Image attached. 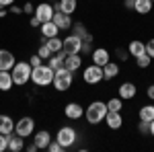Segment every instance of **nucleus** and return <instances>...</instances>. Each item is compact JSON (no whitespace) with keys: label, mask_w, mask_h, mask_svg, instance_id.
<instances>
[{"label":"nucleus","mask_w":154,"mask_h":152,"mask_svg":"<svg viewBox=\"0 0 154 152\" xmlns=\"http://www.w3.org/2000/svg\"><path fill=\"white\" fill-rule=\"evenodd\" d=\"M107 111H109V109H107V103H103V101H93L91 105L86 107L84 117H86V121H88L91 126H97V123L105 121Z\"/></svg>","instance_id":"1"},{"label":"nucleus","mask_w":154,"mask_h":152,"mask_svg":"<svg viewBox=\"0 0 154 152\" xmlns=\"http://www.w3.org/2000/svg\"><path fill=\"white\" fill-rule=\"evenodd\" d=\"M31 64L29 62H14V66H12V82L17 84V86H23V84H27V82L31 80Z\"/></svg>","instance_id":"2"},{"label":"nucleus","mask_w":154,"mask_h":152,"mask_svg":"<svg viewBox=\"0 0 154 152\" xmlns=\"http://www.w3.org/2000/svg\"><path fill=\"white\" fill-rule=\"evenodd\" d=\"M31 80L37 86H49L54 82V70L49 66H43V64L41 66H35L31 70Z\"/></svg>","instance_id":"3"},{"label":"nucleus","mask_w":154,"mask_h":152,"mask_svg":"<svg viewBox=\"0 0 154 152\" xmlns=\"http://www.w3.org/2000/svg\"><path fill=\"white\" fill-rule=\"evenodd\" d=\"M72 72L70 70H66V68H60V70L54 72V88L56 91H60V93H64V91H68L72 86Z\"/></svg>","instance_id":"4"},{"label":"nucleus","mask_w":154,"mask_h":152,"mask_svg":"<svg viewBox=\"0 0 154 152\" xmlns=\"http://www.w3.org/2000/svg\"><path fill=\"white\" fill-rule=\"evenodd\" d=\"M78 138V134H76V129L70 128V126H66V128H60L58 134H56V140L62 144V148H70L72 144L76 142Z\"/></svg>","instance_id":"5"},{"label":"nucleus","mask_w":154,"mask_h":152,"mask_svg":"<svg viewBox=\"0 0 154 152\" xmlns=\"http://www.w3.org/2000/svg\"><path fill=\"white\" fill-rule=\"evenodd\" d=\"M82 78H84V82H86V84H99L101 80H105V78H103V66L91 64L88 68H84Z\"/></svg>","instance_id":"6"},{"label":"nucleus","mask_w":154,"mask_h":152,"mask_svg":"<svg viewBox=\"0 0 154 152\" xmlns=\"http://www.w3.org/2000/svg\"><path fill=\"white\" fill-rule=\"evenodd\" d=\"M33 129H35V119L33 117H21L19 121H17V126H14V132L19 134V136H33Z\"/></svg>","instance_id":"7"},{"label":"nucleus","mask_w":154,"mask_h":152,"mask_svg":"<svg viewBox=\"0 0 154 152\" xmlns=\"http://www.w3.org/2000/svg\"><path fill=\"white\" fill-rule=\"evenodd\" d=\"M62 49H64V54H66V56H70V54H80V49H82V39H80V37H76V35L66 37Z\"/></svg>","instance_id":"8"},{"label":"nucleus","mask_w":154,"mask_h":152,"mask_svg":"<svg viewBox=\"0 0 154 152\" xmlns=\"http://www.w3.org/2000/svg\"><path fill=\"white\" fill-rule=\"evenodd\" d=\"M54 6H51V2H43V4H37L35 6V17L41 21V23H48L54 19Z\"/></svg>","instance_id":"9"},{"label":"nucleus","mask_w":154,"mask_h":152,"mask_svg":"<svg viewBox=\"0 0 154 152\" xmlns=\"http://www.w3.org/2000/svg\"><path fill=\"white\" fill-rule=\"evenodd\" d=\"M54 23H56V27H58L60 31H66V29H70L72 27V19L70 14H66V12H54V19H51Z\"/></svg>","instance_id":"10"},{"label":"nucleus","mask_w":154,"mask_h":152,"mask_svg":"<svg viewBox=\"0 0 154 152\" xmlns=\"http://www.w3.org/2000/svg\"><path fill=\"white\" fill-rule=\"evenodd\" d=\"M49 142H51V136H49L48 129H39V132H35V136H33V144H35L39 150L48 148Z\"/></svg>","instance_id":"11"},{"label":"nucleus","mask_w":154,"mask_h":152,"mask_svg":"<svg viewBox=\"0 0 154 152\" xmlns=\"http://www.w3.org/2000/svg\"><path fill=\"white\" fill-rule=\"evenodd\" d=\"M105 121L111 129H119L123 126V117H121V111H107Z\"/></svg>","instance_id":"12"},{"label":"nucleus","mask_w":154,"mask_h":152,"mask_svg":"<svg viewBox=\"0 0 154 152\" xmlns=\"http://www.w3.org/2000/svg\"><path fill=\"white\" fill-rule=\"evenodd\" d=\"M80 66H82V60H80L78 54H70V56H66V58H64V68H66V70L76 72Z\"/></svg>","instance_id":"13"},{"label":"nucleus","mask_w":154,"mask_h":152,"mask_svg":"<svg viewBox=\"0 0 154 152\" xmlns=\"http://www.w3.org/2000/svg\"><path fill=\"white\" fill-rule=\"evenodd\" d=\"M14 66V56L8 49H0V70H12Z\"/></svg>","instance_id":"14"},{"label":"nucleus","mask_w":154,"mask_h":152,"mask_svg":"<svg viewBox=\"0 0 154 152\" xmlns=\"http://www.w3.org/2000/svg\"><path fill=\"white\" fill-rule=\"evenodd\" d=\"M64 58H66L64 49H62V51H56V56L51 54V58L48 60V66H49V68H51L54 72L60 70V68H64Z\"/></svg>","instance_id":"15"},{"label":"nucleus","mask_w":154,"mask_h":152,"mask_svg":"<svg viewBox=\"0 0 154 152\" xmlns=\"http://www.w3.org/2000/svg\"><path fill=\"white\" fill-rule=\"evenodd\" d=\"M64 113L68 119H80L82 117V105H78V103H68L66 109H64Z\"/></svg>","instance_id":"16"},{"label":"nucleus","mask_w":154,"mask_h":152,"mask_svg":"<svg viewBox=\"0 0 154 152\" xmlns=\"http://www.w3.org/2000/svg\"><path fill=\"white\" fill-rule=\"evenodd\" d=\"M107 62H109V51H107L105 47H99L93 51V64L97 66H105Z\"/></svg>","instance_id":"17"},{"label":"nucleus","mask_w":154,"mask_h":152,"mask_svg":"<svg viewBox=\"0 0 154 152\" xmlns=\"http://www.w3.org/2000/svg\"><path fill=\"white\" fill-rule=\"evenodd\" d=\"M25 148V142H23V136H19V134H8V150L12 152H21Z\"/></svg>","instance_id":"18"},{"label":"nucleus","mask_w":154,"mask_h":152,"mask_svg":"<svg viewBox=\"0 0 154 152\" xmlns=\"http://www.w3.org/2000/svg\"><path fill=\"white\" fill-rule=\"evenodd\" d=\"M136 97V84L134 82H123L119 86V99H134Z\"/></svg>","instance_id":"19"},{"label":"nucleus","mask_w":154,"mask_h":152,"mask_svg":"<svg viewBox=\"0 0 154 152\" xmlns=\"http://www.w3.org/2000/svg\"><path fill=\"white\" fill-rule=\"evenodd\" d=\"M58 27H56V23L54 21H48V23H41V37L43 39H49V37H56L58 35Z\"/></svg>","instance_id":"20"},{"label":"nucleus","mask_w":154,"mask_h":152,"mask_svg":"<svg viewBox=\"0 0 154 152\" xmlns=\"http://www.w3.org/2000/svg\"><path fill=\"white\" fill-rule=\"evenodd\" d=\"M12 74H11V70H0V91H11L12 88Z\"/></svg>","instance_id":"21"},{"label":"nucleus","mask_w":154,"mask_h":152,"mask_svg":"<svg viewBox=\"0 0 154 152\" xmlns=\"http://www.w3.org/2000/svg\"><path fill=\"white\" fill-rule=\"evenodd\" d=\"M117 74H119V66L115 62L109 60L105 66H103V78H105V80H111V78H115Z\"/></svg>","instance_id":"22"},{"label":"nucleus","mask_w":154,"mask_h":152,"mask_svg":"<svg viewBox=\"0 0 154 152\" xmlns=\"http://www.w3.org/2000/svg\"><path fill=\"white\" fill-rule=\"evenodd\" d=\"M14 132V121L11 115H0V134H12Z\"/></svg>","instance_id":"23"},{"label":"nucleus","mask_w":154,"mask_h":152,"mask_svg":"<svg viewBox=\"0 0 154 152\" xmlns=\"http://www.w3.org/2000/svg\"><path fill=\"white\" fill-rule=\"evenodd\" d=\"M152 0H136L134 2V8H136V12H140V14H148V12L152 11Z\"/></svg>","instance_id":"24"},{"label":"nucleus","mask_w":154,"mask_h":152,"mask_svg":"<svg viewBox=\"0 0 154 152\" xmlns=\"http://www.w3.org/2000/svg\"><path fill=\"white\" fill-rule=\"evenodd\" d=\"M128 54H130V56H134V58H138V56L146 54V45H144L142 41H131L130 47H128Z\"/></svg>","instance_id":"25"},{"label":"nucleus","mask_w":154,"mask_h":152,"mask_svg":"<svg viewBox=\"0 0 154 152\" xmlns=\"http://www.w3.org/2000/svg\"><path fill=\"white\" fill-rule=\"evenodd\" d=\"M58 11L66 12V14H72L76 11V0H58Z\"/></svg>","instance_id":"26"},{"label":"nucleus","mask_w":154,"mask_h":152,"mask_svg":"<svg viewBox=\"0 0 154 152\" xmlns=\"http://www.w3.org/2000/svg\"><path fill=\"white\" fill-rule=\"evenodd\" d=\"M72 27H74V33H72V35L80 37V39H84V41H93V37L86 33V27H84L82 23H76V25H72Z\"/></svg>","instance_id":"27"},{"label":"nucleus","mask_w":154,"mask_h":152,"mask_svg":"<svg viewBox=\"0 0 154 152\" xmlns=\"http://www.w3.org/2000/svg\"><path fill=\"white\" fill-rule=\"evenodd\" d=\"M45 43H48V47L51 49V54H56V51H62L64 39H60V37L56 35V37H49V39H45Z\"/></svg>","instance_id":"28"},{"label":"nucleus","mask_w":154,"mask_h":152,"mask_svg":"<svg viewBox=\"0 0 154 152\" xmlns=\"http://www.w3.org/2000/svg\"><path fill=\"white\" fill-rule=\"evenodd\" d=\"M140 119L142 121H152L154 119V105H144L140 109Z\"/></svg>","instance_id":"29"},{"label":"nucleus","mask_w":154,"mask_h":152,"mask_svg":"<svg viewBox=\"0 0 154 152\" xmlns=\"http://www.w3.org/2000/svg\"><path fill=\"white\" fill-rule=\"evenodd\" d=\"M150 62H152V58H150L148 54H142V56H138V58H136L138 68H148V66H150Z\"/></svg>","instance_id":"30"},{"label":"nucleus","mask_w":154,"mask_h":152,"mask_svg":"<svg viewBox=\"0 0 154 152\" xmlns=\"http://www.w3.org/2000/svg\"><path fill=\"white\" fill-rule=\"evenodd\" d=\"M37 54L41 56V60H49V58H51V49L48 47V43H45V41L39 45V51H37Z\"/></svg>","instance_id":"31"},{"label":"nucleus","mask_w":154,"mask_h":152,"mask_svg":"<svg viewBox=\"0 0 154 152\" xmlns=\"http://www.w3.org/2000/svg\"><path fill=\"white\" fill-rule=\"evenodd\" d=\"M121 99H109L107 101V109L109 111H121Z\"/></svg>","instance_id":"32"},{"label":"nucleus","mask_w":154,"mask_h":152,"mask_svg":"<svg viewBox=\"0 0 154 152\" xmlns=\"http://www.w3.org/2000/svg\"><path fill=\"white\" fill-rule=\"evenodd\" d=\"M8 148V134H0V152Z\"/></svg>","instance_id":"33"},{"label":"nucleus","mask_w":154,"mask_h":152,"mask_svg":"<svg viewBox=\"0 0 154 152\" xmlns=\"http://www.w3.org/2000/svg\"><path fill=\"white\" fill-rule=\"evenodd\" d=\"M138 129H140V134H150V121H142V119H140Z\"/></svg>","instance_id":"34"},{"label":"nucleus","mask_w":154,"mask_h":152,"mask_svg":"<svg viewBox=\"0 0 154 152\" xmlns=\"http://www.w3.org/2000/svg\"><path fill=\"white\" fill-rule=\"evenodd\" d=\"M48 150L49 152H60V150H64V148H62V144L56 140V142H49V144H48Z\"/></svg>","instance_id":"35"},{"label":"nucleus","mask_w":154,"mask_h":152,"mask_svg":"<svg viewBox=\"0 0 154 152\" xmlns=\"http://www.w3.org/2000/svg\"><path fill=\"white\" fill-rule=\"evenodd\" d=\"M146 45V54L154 60V39H148V43H144Z\"/></svg>","instance_id":"36"},{"label":"nucleus","mask_w":154,"mask_h":152,"mask_svg":"<svg viewBox=\"0 0 154 152\" xmlns=\"http://www.w3.org/2000/svg\"><path fill=\"white\" fill-rule=\"evenodd\" d=\"M41 56L39 54H35V56H31V60H29V64H31V68H35V66H41Z\"/></svg>","instance_id":"37"},{"label":"nucleus","mask_w":154,"mask_h":152,"mask_svg":"<svg viewBox=\"0 0 154 152\" xmlns=\"http://www.w3.org/2000/svg\"><path fill=\"white\" fill-rule=\"evenodd\" d=\"M33 11H35V6H33V4H31V0H29V2L23 6V12H27V14H33Z\"/></svg>","instance_id":"38"},{"label":"nucleus","mask_w":154,"mask_h":152,"mask_svg":"<svg viewBox=\"0 0 154 152\" xmlns=\"http://www.w3.org/2000/svg\"><path fill=\"white\" fill-rule=\"evenodd\" d=\"M115 54H117V58L121 60V62H123V60H128V51H125V49H117Z\"/></svg>","instance_id":"39"},{"label":"nucleus","mask_w":154,"mask_h":152,"mask_svg":"<svg viewBox=\"0 0 154 152\" xmlns=\"http://www.w3.org/2000/svg\"><path fill=\"white\" fill-rule=\"evenodd\" d=\"M29 23H31V27H41V21H39V19H37L35 14H33V17H31V21H29Z\"/></svg>","instance_id":"40"},{"label":"nucleus","mask_w":154,"mask_h":152,"mask_svg":"<svg viewBox=\"0 0 154 152\" xmlns=\"http://www.w3.org/2000/svg\"><path fill=\"white\" fill-rule=\"evenodd\" d=\"M146 95H148V99H152V101H154V84H150V86L146 88Z\"/></svg>","instance_id":"41"},{"label":"nucleus","mask_w":154,"mask_h":152,"mask_svg":"<svg viewBox=\"0 0 154 152\" xmlns=\"http://www.w3.org/2000/svg\"><path fill=\"white\" fill-rule=\"evenodd\" d=\"M11 4H14V0H0V6H2V8H6V6H11Z\"/></svg>","instance_id":"42"},{"label":"nucleus","mask_w":154,"mask_h":152,"mask_svg":"<svg viewBox=\"0 0 154 152\" xmlns=\"http://www.w3.org/2000/svg\"><path fill=\"white\" fill-rule=\"evenodd\" d=\"M11 12H14V14H21V12H23V8H19V6H12V4H11Z\"/></svg>","instance_id":"43"},{"label":"nucleus","mask_w":154,"mask_h":152,"mask_svg":"<svg viewBox=\"0 0 154 152\" xmlns=\"http://www.w3.org/2000/svg\"><path fill=\"white\" fill-rule=\"evenodd\" d=\"M27 150H29V152H37V150H39V148H37L35 144H31V146H27Z\"/></svg>","instance_id":"44"},{"label":"nucleus","mask_w":154,"mask_h":152,"mask_svg":"<svg viewBox=\"0 0 154 152\" xmlns=\"http://www.w3.org/2000/svg\"><path fill=\"white\" fill-rule=\"evenodd\" d=\"M134 2H136V0H125V6H128V8H134Z\"/></svg>","instance_id":"45"},{"label":"nucleus","mask_w":154,"mask_h":152,"mask_svg":"<svg viewBox=\"0 0 154 152\" xmlns=\"http://www.w3.org/2000/svg\"><path fill=\"white\" fill-rule=\"evenodd\" d=\"M150 136H154V119L150 121Z\"/></svg>","instance_id":"46"},{"label":"nucleus","mask_w":154,"mask_h":152,"mask_svg":"<svg viewBox=\"0 0 154 152\" xmlns=\"http://www.w3.org/2000/svg\"><path fill=\"white\" fill-rule=\"evenodd\" d=\"M49 2H51V0H49Z\"/></svg>","instance_id":"47"},{"label":"nucleus","mask_w":154,"mask_h":152,"mask_svg":"<svg viewBox=\"0 0 154 152\" xmlns=\"http://www.w3.org/2000/svg\"><path fill=\"white\" fill-rule=\"evenodd\" d=\"M31 2H33V0H31Z\"/></svg>","instance_id":"48"},{"label":"nucleus","mask_w":154,"mask_h":152,"mask_svg":"<svg viewBox=\"0 0 154 152\" xmlns=\"http://www.w3.org/2000/svg\"><path fill=\"white\" fill-rule=\"evenodd\" d=\"M152 2H154V0H152Z\"/></svg>","instance_id":"49"}]
</instances>
